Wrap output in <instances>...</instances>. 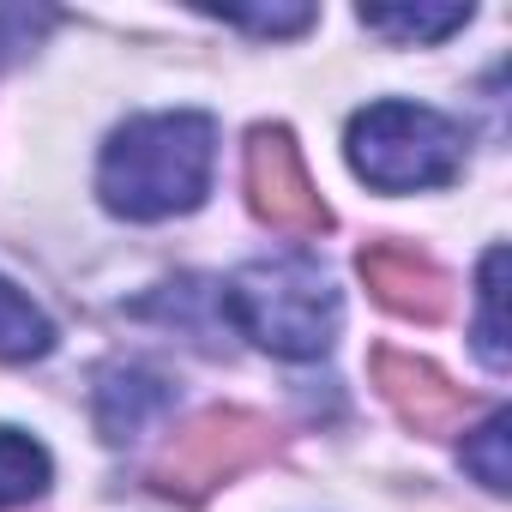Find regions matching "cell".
Returning a JSON list of instances; mask_svg holds the SVG:
<instances>
[{
    "mask_svg": "<svg viewBox=\"0 0 512 512\" xmlns=\"http://www.w3.org/2000/svg\"><path fill=\"white\" fill-rule=\"evenodd\" d=\"M217 157V127L205 115H139L127 121L97 163V193L127 223H163L205 199Z\"/></svg>",
    "mask_w": 512,
    "mask_h": 512,
    "instance_id": "1",
    "label": "cell"
},
{
    "mask_svg": "<svg viewBox=\"0 0 512 512\" xmlns=\"http://www.w3.org/2000/svg\"><path fill=\"white\" fill-rule=\"evenodd\" d=\"M229 326L290 362H314L338 338V290L314 260H260L241 266L223 290Z\"/></svg>",
    "mask_w": 512,
    "mask_h": 512,
    "instance_id": "2",
    "label": "cell"
},
{
    "mask_svg": "<svg viewBox=\"0 0 512 512\" xmlns=\"http://www.w3.org/2000/svg\"><path fill=\"white\" fill-rule=\"evenodd\" d=\"M350 169L380 193L446 187L464 169V133L422 103H368L350 121Z\"/></svg>",
    "mask_w": 512,
    "mask_h": 512,
    "instance_id": "3",
    "label": "cell"
},
{
    "mask_svg": "<svg viewBox=\"0 0 512 512\" xmlns=\"http://www.w3.org/2000/svg\"><path fill=\"white\" fill-rule=\"evenodd\" d=\"M272 452H278V428L266 416L235 410V404H211L193 422H181L169 434V446L151 458V488L169 500H205L217 482L253 470Z\"/></svg>",
    "mask_w": 512,
    "mask_h": 512,
    "instance_id": "4",
    "label": "cell"
},
{
    "mask_svg": "<svg viewBox=\"0 0 512 512\" xmlns=\"http://www.w3.org/2000/svg\"><path fill=\"white\" fill-rule=\"evenodd\" d=\"M247 205L278 235H326L332 229V205L320 199L290 127H253L247 133Z\"/></svg>",
    "mask_w": 512,
    "mask_h": 512,
    "instance_id": "5",
    "label": "cell"
},
{
    "mask_svg": "<svg viewBox=\"0 0 512 512\" xmlns=\"http://www.w3.org/2000/svg\"><path fill=\"white\" fill-rule=\"evenodd\" d=\"M368 368H374L380 398L392 404V416H398L410 434H428V440L458 434V428L470 422V410H476V398H470L464 386H452L428 356H410V350H374Z\"/></svg>",
    "mask_w": 512,
    "mask_h": 512,
    "instance_id": "6",
    "label": "cell"
},
{
    "mask_svg": "<svg viewBox=\"0 0 512 512\" xmlns=\"http://www.w3.org/2000/svg\"><path fill=\"white\" fill-rule=\"evenodd\" d=\"M356 272H362L368 296H374L386 314H398V320L434 326V320L452 314V284H446V272L428 260V253L404 247V241H368L362 260H356Z\"/></svg>",
    "mask_w": 512,
    "mask_h": 512,
    "instance_id": "7",
    "label": "cell"
},
{
    "mask_svg": "<svg viewBox=\"0 0 512 512\" xmlns=\"http://www.w3.org/2000/svg\"><path fill=\"white\" fill-rule=\"evenodd\" d=\"M163 410H169V386L157 374L127 368V362H115V368L97 374V428H103V440H133Z\"/></svg>",
    "mask_w": 512,
    "mask_h": 512,
    "instance_id": "8",
    "label": "cell"
},
{
    "mask_svg": "<svg viewBox=\"0 0 512 512\" xmlns=\"http://www.w3.org/2000/svg\"><path fill=\"white\" fill-rule=\"evenodd\" d=\"M476 356L488 374H506V247L482 253V272H476Z\"/></svg>",
    "mask_w": 512,
    "mask_h": 512,
    "instance_id": "9",
    "label": "cell"
},
{
    "mask_svg": "<svg viewBox=\"0 0 512 512\" xmlns=\"http://www.w3.org/2000/svg\"><path fill=\"white\" fill-rule=\"evenodd\" d=\"M374 37H392V43H440L452 31L470 25V7H362L356 13Z\"/></svg>",
    "mask_w": 512,
    "mask_h": 512,
    "instance_id": "10",
    "label": "cell"
},
{
    "mask_svg": "<svg viewBox=\"0 0 512 512\" xmlns=\"http://www.w3.org/2000/svg\"><path fill=\"white\" fill-rule=\"evenodd\" d=\"M49 476H55V464H49V452H43L31 434L0 428V512L37 500V494L49 488Z\"/></svg>",
    "mask_w": 512,
    "mask_h": 512,
    "instance_id": "11",
    "label": "cell"
},
{
    "mask_svg": "<svg viewBox=\"0 0 512 512\" xmlns=\"http://www.w3.org/2000/svg\"><path fill=\"white\" fill-rule=\"evenodd\" d=\"M49 350H55L49 314H43L31 296H19L7 278H0V362H37V356H49Z\"/></svg>",
    "mask_w": 512,
    "mask_h": 512,
    "instance_id": "12",
    "label": "cell"
},
{
    "mask_svg": "<svg viewBox=\"0 0 512 512\" xmlns=\"http://www.w3.org/2000/svg\"><path fill=\"white\" fill-rule=\"evenodd\" d=\"M506 446H512V416H506V410H494L476 434H464V470H470L488 494H506V488H512Z\"/></svg>",
    "mask_w": 512,
    "mask_h": 512,
    "instance_id": "13",
    "label": "cell"
},
{
    "mask_svg": "<svg viewBox=\"0 0 512 512\" xmlns=\"http://www.w3.org/2000/svg\"><path fill=\"white\" fill-rule=\"evenodd\" d=\"M205 13L223 25H241L253 37H296L314 25V7H205Z\"/></svg>",
    "mask_w": 512,
    "mask_h": 512,
    "instance_id": "14",
    "label": "cell"
},
{
    "mask_svg": "<svg viewBox=\"0 0 512 512\" xmlns=\"http://www.w3.org/2000/svg\"><path fill=\"white\" fill-rule=\"evenodd\" d=\"M49 25H55V13H43V7H0V61L37 49V37Z\"/></svg>",
    "mask_w": 512,
    "mask_h": 512,
    "instance_id": "15",
    "label": "cell"
}]
</instances>
